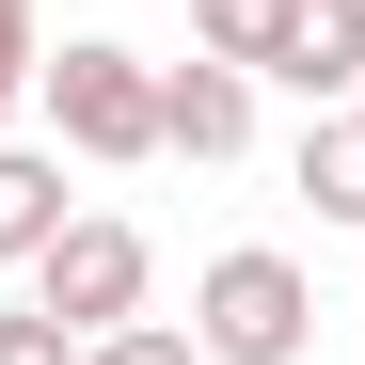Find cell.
Returning a JSON list of instances; mask_svg holds the SVG:
<instances>
[{
	"label": "cell",
	"instance_id": "cell-1",
	"mask_svg": "<svg viewBox=\"0 0 365 365\" xmlns=\"http://www.w3.org/2000/svg\"><path fill=\"white\" fill-rule=\"evenodd\" d=\"M191 349H207V365H302V349H318V286H302V255H270V238L207 255V286H191Z\"/></svg>",
	"mask_w": 365,
	"mask_h": 365
},
{
	"label": "cell",
	"instance_id": "cell-2",
	"mask_svg": "<svg viewBox=\"0 0 365 365\" xmlns=\"http://www.w3.org/2000/svg\"><path fill=\"white\" fill-rule=\"evenodd\" d=\"M32 96H48V128H64L80 159H159V64H143V48L80 32L64 64H32Z\"/></svg>",
	"mask_w": 365,
	"mask_h": 365
},
{
	"label": "cell",
	"instance_id": "cell-3",
	"mask_svg": "<svg viewBox=\"0 0 365 365\" xmlns=\"http://www.w3.org/2000/svg\"><path fill=\"white\" fill-rule=\"evenodd\" d=\"M143 286H159V255H143V222H64V238H48V255H32V302H48V318H64L80 349L111 334V318H143Z\"/></svg>",
	"mask_w": 365,
	"mask_h": 365
},
{
	"label": "cell",
	"instance_id": "cell-4",
	"mask_svg": "<svg viewBox=\"0 0 365 365\" xmlns=\"http://www.w3.org/2000/svg\"><path fill=\"white\" fill-rule=\"evenodd\" d=\"M255 143V64H159V159H238Z\"/></svg>",
	"mask_w": 365,
	"mask_h": 365
},
{
	"label": "cell",
	"instance_id": "cell-5",
	"mask_svg": "<svg viewBox=\"0 0 365 365\" xmlns=\"http://www.w3.org/2000/svg\"><path fill=\"white\" fill-rule=\"evenodd\" d=\"M255 80H286L302 111H349L365 96V0H286V48H270Z\"/></svg>",
	"mask_w": 365,
	"mask_h": 365
},
{
	"label": "cell",
	"instance_id": "cell-6",
	"mask_svg": "<svg viewBox=\"0 0 365 365\" xmlns=\"http://www.w3.org/2000/svg\"><path fill=\"white\" fill-rule=\"evenodd\" d=\"M64 222H80L64 207V143H16V128H0V270H32Z\"/></svg>",
	"mask_w": 365,
	"mask_h": 365
},
{
	"label": "cell",
	"instance_id": "cell-7",
	"mask_svg": "<svg viewBox=\"0 0 365 365\" xmlns=\"http://www.w3.org/2000/svg\"><path fill=\"white\" fill-rule=\"evenodd\" d=\"M286 191L318 207V222H365V111H318V128H302V159H286Z\"/></svg>",
	"mask_w": 365,
	"mask_h": 365
},
{
	"label": "cell",
	"instance_id": "cell-8",
	"mask_svg": "<svg viewBox=\"0 0 365 365\" xmlns=\"http://www.w3.org/2000/svg\"><path fill=\"white\" fill-rule=\"evenodd\" d=\"M191 48H207V64H270V48H286V0H191Z\"/></svg>",
	"mask_w": 365,
	"mask_h": 365
},
{
	"label": "cell",
	"instance_id": "cell-9",
	"mask_svg": "<svg viewBox=\"0 0 365 365\" xmlns=\"http://www.w3.org/2000/svg\"><path fill=\"white\" fill-rule=\"evenodd\" d=\"M80 365H207V349H191V318H111Z\"/></svg>",
	"mask_w": 365,
	"mask_h": 365
},
{
	"label": "cell",
	"instance_id": "cell-10",
	"mask_svg": "<svg viewBox=\"0 0 365 365\" xmlns=\"http://www.w3.org/2000/svg\"><path fill=\"white\" fill-rule=\"evenodd\" d=\"M0 365H80V334L48 318V302H0Z\"/></svg>",
	"mask_w": 365,
	"mask_h": 365
},
{
	"label": "cell",
	"instance_id": "cell-11",
	"mask_svg": "<svg viewBox=\"0 0 365 365\" xmlns=\"http://www.w3.org/2000/svg\"><path fill=\"white\" fill-rule=\"evenodd\" d=\"M48 64V0H0V80H32Z\"/></svg>",
	"mask_w": 365,
	"mask_h": 365
},
{
	"label": "cell",
	"instance_id": "cell-12",
	"mask_svg": "<svg viewBox=\"0 0 365 365\" xmlns=\"http://www.w3.org/2000/svg\"><path fill=\"white\" fill-rule=\"evenodd\" d=\"M0 128H16V80H0Z\"/></svg>",
	"mask_w": 365,
	"mask_h": 365
},
{
	"label": "cell",
	"instance_id": "cell-13",
	"mask_svg": "<svg viewBox=\"0 0 365 365\" xmlns=\"http://www.w3.org/2000/svg\"><path fill=\"white\" fill-rule=\"evenodd\" d=\"M349 111H365V96H349Z\"/></svg>",
	"mask_w": 365,
	"mask_h": 365
}]
</instances>
